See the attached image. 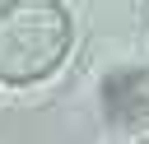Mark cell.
I'll use <instances>...</instances> for the list:
<instances>
[{
  "mask_svg": "<svg viewBox=\"0 0 149 144\" xmlns=\"http://www.w3.org/2000/svg\"><path fill=\"white\" fill-rule=\"evenodd\" d=\"M74 42L70 9L56 0H14L0 9V79L33 84L47 79Z\"/></svg>",
  "mask_w": 149,
  "mask_h": 144,
  "instance_id": "cell-1",
  "label": "cell"
},
{
  "mask_svg": "<svg viewBox=\"0 0 149 144\" xmlns=\"http://www.w3.org/2000/svg\"><path fill=\"white\" fill-rule=\"evenodd\" d=\"M102 107L126 130L144 125L149 121V70L144 65H116L102 79Z\"/></svg>",
  "mask_w": 149,
  "mask_h": 144,
  "instance_id": "cell-2",
  "label": "cell"
},
{
  "mask_svg": "<svg viewBox=\"0 0 149 144\" xmlns=\"http://www.w3.org/2000/svg\"><path fill=\"white\" fill-rule=\"evenodd\" d=\"M140 144H149V139H140Z\"/></svg>",
  "mask_w": 149,
  "mask_h": 144,
  "instance_id": "cell-3",
  "label": "cell"
}]
</instances>
